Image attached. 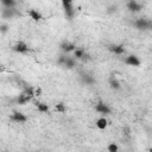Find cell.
Wrapping results in <instances>:
<instances>
[{"label":"cell","instance_id":"obj_1","mask_svg":"<svg viewBox=\"0 0 152 152\" xmlns=\"http://www.w3.org/2000/svg\"><path fill=\"white\" fill-rule=\"evenodd\" d=\"M34 96V93H33V88H25L24 89V91L14 100V102L17 103V104H25V103H27L28 101H31V99Z\"/></svg>","mask_w":152,"mask_h":152},{"label":"cell","instance_id":"obj_2","mask_svg":"<svg viewBox=\"0 0 152 152\" xmlns=\"http://www.w3.org/2000/svg\"><path fill=\"white\" fill-rule=\"evenodd\" d=\"M57 63H58L59 65L66 68V69H72V68L76 65L75 58H72V57H70V56H68V55H61V56L58 57V59H57Z\"/></svg>","mask_w":152,"mask_h":152},{"label":"cell","instance_id":"obj_3","mask_svg":"<svg viewBox=\"0 0 152 152\" xmlns=\"http://www.w3.org/2000/svg\"><path fill=\"white\" fill-rule=\"evenodd\" d=\"M133 25L135 26V28L138 30H150L152 27V23L150 19H146V18H138Z\"/></svg>","mask_w":152,"mask_h":152},{"label":"cell","instance_id":"obj_4","mask_svg":"<svg viewBox=\"0 0 152 152\" xmlns=\"http://www.w3.org/2000/svg\"><path fill=\"white\" fill-rule=\"evenodd\" d=\"M62 5H63V8H64L65 17L68 19H72L74 14H75V10H74V6H72V0H62Z\"/></svg>","mask_w":152,"mask_h":152},{"label":"cell","instance_id":"obj_5","mask_svg":"<svg viewBox=\"0 0 152 152\" xmlns=\"http://www.w3.org/2000/svg\"><path fill=\"white\" fill-rule=\"evenodd\" d=\"M15 15H20V12L15 7H4L1 10V17L4 19H12Z\"/></svg>","mask_w":152,"mask_h":152},{"label":"cell","instance_id":"obj_6","mask_svg":"<svg viewBox=\"0 0 152 152\" xmlns=\"http://www.w3.org/2000/svg\"><path fill=\"white\" fill-rule=\"evenodd\" d=\"M59 49L64 52V53H69L71 51H74L76 49V46L74 45V43L69 42V40H63L61 44H59Z\"/></svg>","mask_w":152,"mask_h":152},{"label":"cell","instance_id":"obj_7","mask_svg":"<svg viewBox=\"0 0 152 152\" xmlns=\"http://www.w3.org/2000/svg\"><path fill=\"white\" fill-rule=\"evenodd\" d=\"M127 8H128L131 12L137 13V12H140V11L142 10V5L139 4V2H137L135 0H129V1L127 2Z\"/></svg>","mask_w":152,"mask_h":152},{"label":"cell","instance_id":"obj_8","mask_svg":"<svg viewBox=\"0 0 152 152\" xmlns=\"http://www.w3.org/2000/svg\"><path fill=\"white\" fill-rule=\"evenodd\" d=\"M95 109H96V112H99V113H101V114H104V115H107V114L110 113V108L108 107V104H106V103L102 102V101H99V102L96 103Z\"/></svg>","mask_w":152,"mask_h":152},{"label":"cell","instance_id":"obj_9","mask_svg":"<svg viewBox=\"0 0 152 152\" xmlns=\"http://www.w3.org/2000/svg\"><path fill=\"white\" fill-rule=\"evenodd\" d=\"M81 82L86 86H91L95 83V78L90 75V74H87V72H83L81 74Z\"/></svg>","mask_w":152,"mask_h":152},{"label":"cell","instance_id":"obj_10","mask_svg":"<svg viewBox=\"0 0 152 152\" xmlns=\"http://www.w3.org/2000/svg\"><path fill=\"white\" fill-rule=\"evenodd\" d=\"M125 63L128 64V65H132V66H139L140 65V61H139V58L135 55L127 56L126 59H125Z\"/></svg>","mask_w":152,"mask_h":152},{"label":"cell","instance_id":"obj_11","mask_svg":"<svg viewBox=\"0 0 152 152\" xmlns=\"http://www.w3.org/2000/svg\"><path fill=\"white\" fill-rule=\"evenodd\" d=\"M14 122H19V124H21V122H25L26 120H27V116L24 114V113H21V112H14L13 114H12V118H11Z\"/></svg>","mask_w":152,"mask_h":152},{"label":"cell","instance_id":"obj_12","mask_svg":"<svg viewBox=\"0 0 152 152\" xmlns=\"http://www.w3.org/2000/svg\"><path fill=\"white\" fill-rule=\"evenodd\" d=\"M13 50H14L15 52H19V53H25V52H27L28 46H27L24 42H18V43L13 46Z\"/></svg>","mask_w":152,"mask_h":152},{"label":"cell","instance_id":"obj_13","mask_svg":"<svg viewBox=\"0 0 152 152\" xmlns=\"http://www.w3.org/2000/svg\"><path fill=\"white\" fill-rule=\"evenodd\" d=\"M108 49H109V51H112L113 53H116V55H122L126 51L125 48H124V45H116V44L109 45Z\"/></svg>","mask_w":152,"mask_h":152},{"label":"cell","instance_id":"obj_14","mask_svg":"<svg viewBox=\"0 0 152 152\" xmlns=\"http://www.w3.org/2000/svg\"><path fill=\"white\" fill-rule=\"evenodd\" d=\"M108 82H109V86H110L112 89H120V82L116 80V77H115L114 75H112V76L109 77Z\"/></svg>","mask_w":152,"mask_h":152},{"label":"cell","instance_id":"obj_15","mask_svg":"<svg viewBox=\"0 0 152 152\" xmlns=\"http://www.w3.org/2000/svg\"><path fill=\"white\" fill-rule=\"evenodd\" d=\"M28 15H30L34 21H38V20H42V19H43L42 14H40L38 11H36V10H30V11H28Z\"/></svg>","mask_w":152,"mask_h":152},{"label":"cell","instance_id":"obj_16","mask_svg":"<svg viewBox=\"0 0 152 152\" xmlns=\"http://www.w3.org/2000/svg\"><path fill=\"white\" fill-rule=\"evenodd\" d=\"M84 53H86V51L83 49H81V48H77V49L74 50V57L76 59H82L83 56H84Z\"/></svg>","mask_w":152,"mask_h":152},{"label":"cell","instance_id":"obj_17","mask_svg":"<svg viewBox=\"0 0 152 152\" xmlns=\"http://www.w3.org/2000/svg\"><path fill=\"white\" fill-rule=\"evenodd\" d=\"M36 107H37L38 110L42 112V113H46V112H49V106L45 104V103H43V102H36Z\"/></svg>","mask_w":152,"mask_h":152},{"label":"cell","instance_id":"obj_18","mask_svg":"<svg viewBox=\"0 0 152 152\" xmlns=\"http://www.w3.org/2000/svg\"><path fill=\"white\" fill-rule=\"evenodd\" d=\"M96 126L100 128V129H104L107 127V120L104 118H100L96 120Z\"/></svg>","mask_w":152,"mask_h":152},{"label":"cell","instance_id":"obj_19","mask_svg":"<svg viewBox=\"0 0 152 152\" xmlns=\"http://www.w3.org/2000/svg\"><path fill=\"white\" fill-rule=\"evenodd\" d=\"M0 2L4 5V7H15L17 0H0Z\"/></svg>","mask_w":152,"mask_h":152},{"label":"cell","instance_id":"obj_20","mask_svg":"<svg viewBox=\"0 0 152 152\" xmlns=\"http://www.w3.org/2000/svg\"><path fill=\"white\" fill-rule=\"evenodd\" d=\"M8 30H10V26L7 24H0V33L5 34L8 32Z\"/></svg>","mask_w":152,"mask_h":152},{"label":"cell","instance_id":"obj_21","mask_svg":"<svg viewBox=\"0 0 152 152\" xmlns=\"http://www.w3.org/2000/svg\"><path fill=\"white\" fill-rule=\"evenodd\" d=\"M116 10H118L116 5H110V6L107 7V13H108V14H113V13L116 12Z\"/></svg>","mask_w":152,"mask_h":152},{"label":"cell","instance_id":"obj_22","mask_svg":"<svg viewBox=\"0 0 152 152\" xmlns=\"http://www.w3.org/2000/svg\"><path fill=\"white\" fill-rule=\"evenodd\" d=\"M55 108H56L57 112H61V113H64V112H65V106H64L63 103H57Z\"/></svg>","mask_w":152,"mask_h":152},{"label":"cell","instance_id":"obj_23","mask_svg":"<svg viewBox=\"0 0 152 152\" xmlns=\"http://www.w3.org/2000/svg\"><path fill=\"white\" fill-rule=\"evenodd\" d=\"M107 150H108L109 152H116L119 148H118V146H116L115 144H109V145L107 146Z\"/></svg>","mask_w":152,"mask_h":152},{"label":"cell","instance_id":"obj_24","mask_svg":"<svg viewBox=\"0 0 152 152\" xmlns=\"http://www.w3.org/2000/svg\"><path fill=\"white\" fill-rule=\"evenodd\" d=\"M33 93H34V96H40L42 89L40 88H36V89H33Z\"/></svg>","mask_w":152,"mask_h":152},{"label":"cell","instance_id":"obj_25","mask_svg":"<svg viewBox=\"0 0 152 152\" xmlns=\"http://www.w3.org/2000/svg\"><path fill=\"white\" fill-rule=\"evenodd\" d=\"M1 71H4V65H2V64H0V72H1Z\"/></svg>","mask_w":152,"mask_h":152}]
</instances>
